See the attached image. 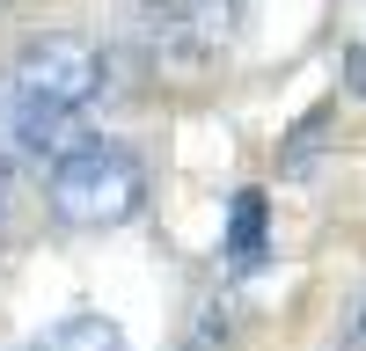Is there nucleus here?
<instances>
[{
    "mask_svg": "<svg viewBox=\"0 0 366 351\" xmlns=\"http://www.w3.org/2000/svg\"><path fill=\"white\" fill-rule=\"evenodd\" d=\"M345 96H359V103H366V44H352V51H345Z\"/></svg>",
    "mask_w": 366,
    "mask_h": 351,
    "instance_id": "7",
    "label": "nucleus"
},
{
    "mask_svg": "<svg viewBox=\"0 0 366 351\" xmlns=\"http://www.w3.org/2000/svg\"><path fill=\"white\" fill-rule=\"evenodd\" d=\"M220 337H227V322H220V315H198V322H191V337H183L176 351H220Z\"/></svg>",
    "mask_w": 366,
    "mask_h": 351,
    "instance_id": "6",
    "label": "nucleus"
},
{
    "mask_svg": "<svg viewBox=\"0 0 366 351\" xmlns=\"http://www.w3.org/2000/svg\"><path fill=\"white\" fill-rule=\"evenodd\" d=\"M44 213L74 234H110L147 213V161L125 139H74L44 168Z\"/></svg>",
    "mask_w": 366,
    "mask_h": 351,
    "instance_id": "1",
    "label": "nucleus"
},
{
    "mask_svg": "<svg viewBox=\"0 0 366 351\" xmlns=\"http://www.w3.org/2000/svg\"><path fill=\"white\" fill-rule=\"evenodd\" d=\"M264 249H271V205H264V190H234L227 198V242H220V256L234 263V271H257Z\"/></svg>",
    "mask_w": 366,
    "mask_h": 351,
    "instance_id": "3",
    "label": "nucleus"
},
{
    "mask_svg": "<svg viewBox=\"0 0 366 351\" xmlns=\"http://www.w3.org/2000/svg\"><path fill=\"white\" fill-rule=\"evenodd\" d=\"M8 168H15V161L0 154V234H8V190H15V183H8Z\"/></svg>",
    "mask_w": 366,
    "mask_h": 351,
    "instance_id": "9",
    "label": "nucleus"
},
{
    "mask_svg": "<svg viewBox=\"0 0 366 351\" xmlns=\"http://www.w3.org/2000/svg\"><path fill=\"white\" fill-rule=\"evenodd\" d=\"M352 351H366V292H359V307H352V337H345Z\"/></svg>",
    "mask_w": 366,
    "mask_h": 351,
    "instance_id": "8",
    "label": "nucleus"
},
{
    "mask_svg": "<svg viewBox=\"0 0 366 351\" xmlns=\"http://www.w3.org/2000/svg\"><path fill=\"white\" fill-rule=\"evenodd\" d=\"M0 81L15 88V96L29 103H51V110H81L103 96L110 81V58L96 37H81V29H37V37H22L8 51V66H0Z\"/></svg>",
    "mask_w": 366,
    "mask_h": 351,
    "instance_id": "2",
    "label": "nucleus"
},
{
    "mask_svg": "<svg viewBox=\"0 0 366 351\" xmlns=\"http://www.w3.org/2000/svg\"><path fill=\"white\" fill-rule=\"evenodd\" d=\"M37 351H125V330H117L110 315H66L51 322Z\"/></svg>",
    "mask_w": 366,
    "mask_h": 351,
    "instance_id": "4",
    "label": "nucleus"
},
{
    "mask_svg": "<svg viewBox=\"0 0 366 351\" xmlns=\"http://www.w3.org/2000/svg\"><path fill=\"white\" fill-rule=\"evenodd\" d=\"M0 8H15V0H0Z\"/></svg>",
    "mask_w": 366,
    "mask_h": 351,
    "instance_id": "10",
    "label": "nucleus"
},
{
    "mask_svg": "<svg viewBox=\"0 0 366 351\" xmlns=\"http://www.w3.org/2000/svg\"><path fill=\"white\" fill-rule=\"evenodd\" d=\"M322 132H330V103H315L308 117H300V132H293V139L279 146V168H286V176H300V168H308V154H315V139H322Z\"/></svg>",
    "mask_w": 366,
    "mask_h": 351,
    "instance_id": "5",
    "label": "nucleus"
}]
</instances>
